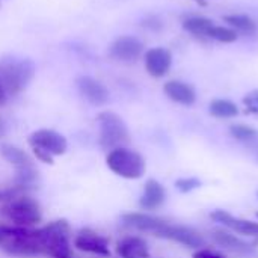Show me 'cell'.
<instances>
[{
  "label": "cell",
  "instance_id": "6da1fadb",
  "mask_svg": "<svg viewBox=\"0 0 258 258\" xmlns=\"http://www.w3.org/2000/svg\"><path fill=\"white\" fill-rule=\"evenodd\" d=\"M35 62L29 57H3L0 59V85L8 94H21L35 77Z\"/></svg>",
  "mask_w": 258,
  "mask_h": 258
},
{
  "label": "cell",
  "instance_id": "ac0fdd59",
  "mask_svg": "<svg viewBox=\"0 0 258 258\" xmlns=\"http://www.w3.org/2000/svg\"><path fill=\"white\" fill-rule=\"evenodd\" d=\"M212 237H213V242L228 251H233V252H237V254H249V252H254V248L252 245L246 243L245 240H242L240 237L228 233V231H224V230H215L212 233Z\"/></svg>",
  "mask_w": 258,
  "mask_h": 258
},
{
  "label": "cell",
  "instance_id": "5bb4252c",
  "mask_svg": "<svg viewBox=\"0 0 258 258\" xmlns=\"http://www.w3.org/2000/svg\"><path fill=\"white\" fill-rule=\"evenodd\" d=\"M210 218L215 222H218L219 225H222L231 231H236L237 234L248 236V237H258V222L236 218L225 210H215L210 215Z\"/></svg>",
  "mask_w": 258,
  "mask_h": 258
},
{
  "label": "cell",
  "instance_id": "7c38bea8",
  "mask_svg": "<svg viewBox=\"0 0 258 258\" xmlns=\"http://www.w3.org/2000/svg\"><path fill=\"white\" fill-rule=\"evenodd\" d=\"M122 224L128 228H133L136 231L141 233H150L153 236L157 237V234L160 233V230L165 227V224L168 222L163 218L154 216L151 213L147 212H132V213H125L122 215Z\"/></svg>",
  "mask_w": 258,
  "mask_h": 258
},
{
  "label": "cell",
  "instance_id": "7a4b0ae2",
  "mask_svg": "<svg viewBox=\"0 0 258 258\" xmlns=\"http://www.w3.org/2000/svg\"><path fill=\"white\" fill-rule=\"evenodd\" d=\"M0 215L12 225L32 228L42 221L41 206L32 197L23 194L5 201L0 207Z\"/></svg>",
  "mask_w": 258,
  "mask_h": 258
},
{
  "label": "cell",
  "instance_id": "cb8c5ba5",
  "mask_svg": "<svg viewBox=\"0 0 258 258\" xmlns=\"http://www.w3.org/2000/svg\"><path fill=\"white\" fill-rule=\"evenodd\" d=\"M201 184H203L201 180L197 177H183L175 181V187L180 194H190L195 189L201 187Z\"/></svg>",
  "mask_w": 258,
  "mask_h": 258
},
{
  "label": "cell",
  "instance_id": "4316f807",
  "mask_svg": "<svg viewBox=\"0 0 258 258\" xmlns=\"http://www.w3.org/2000/svg\"><path fill=\"white\" fill-rule=\"evenodd\" d=\"M32 151H33V156H35L39 162L47 163V165H53V163H54V162H53V156L48 154L47 151L39 150V148H32Z\"/></svg>",
  "mask_w": 258,
  "mask_h": 258
},
{
  "label": "cell",
  "instance_id": "4dcf8cb0",
  "mask_svg": "<svg viewBox=\"0 0 258 258\" xmlns=\"http://www.w3.org/2000/svg\"><path fill=\"white\" fill-rule=\"evenodd\" d=\"M6 135V122H5V119L0 116V138H3Z\"/></svg>",
  "mask_w": 258,
  "mask_h": 258
},
{
  "label": "cell",
  "instance_id": "7402d4cb",
  "mask_svg": "<svg viewBox=\"0 0 258 258\" xmlns=\"http://www.w3.org/2000/svg\"><path fill=\"white\" fill-rule=\"evenodd\" d=\"M209 39L222 42V44H233L239 39V33L236 30H233L228 26H219V24H213L207 33Z\"/></svg>",
  "mask_w": 258,
  "mask_h": 258
},
{
  "label": "cell",
  "instance_id": "52a82bcc",
  "mask_svg": "<svg viewBox=\"0 0 258 258\" xmlns=\"http://www.w3.org/2000/svg\"><path fill=\"white\" fill-rule=\"evenodd\" d=\"M157 237L177 242V243H180L186 248H192V249H201L206 246V239L197 230H194L192 227H187V225H181V224H171L169 221L160 230Z\"/></svg>",
  "mask_w": 258,
  "mask_h": 258
},
{
  "label": "cell",
  "instance_id": "8992f818",
  "mask_svg": "<svg viewBox=\"0 0 258 258\" xmlns=\"http://www.w3.org/2000/svg\"><path fill=\"white\" fill-rule=\"evenodd\" d=\"M0 153L3 156V159L15 168L17 177H15L14 186L23 192H26L29 187H32L38 178V171L33 165V159L21 148L9 145V144L2 145Z\"/></svg>",
  "mask_w": 258,
  "mask_h": 258
},
{
  "label": "cell",
  "instance_id": "30bf717a",
  "mask_svg": "<svg viewBox=\"0 0 258 258\" xmlns=\"http://www.w3.org/2000/svg\"><path fill=\"white\" fill-rule=\"evenodd\" d=\"M73 243H74V248L82 252L98 255V257H110L109 240L94 230H89V228L80 230L76 234Z\"/></svg>",
  "mask_w": 258,
  "mask_h": 258
},
{
  "label": "cell",
  "instance_id": "e575fe53",
  "mask_svg": "<svg viewBox=\"0 0 258 258\" xmlns=\"http://www.w3.org/2000/svg\"><path fill=\"white\" fill-rule=\"evenodd\" d=\"M71 258H73V257H71Z\"/></svg>",
  "mask_w": 258,
  "mask_h": 258
},
{
  "label": "cell",
  "instance_id": "836d02e7",
  "mask_svg": "<svg viewBox=\"0 0 258 258\" xmlns=\"http://www.w3.org/2000/svg\"><path fill=\"white\" fill-rule=\"evenodd\" d=\"M257 197H258V194H257Z\"/></svg>",
  "mask_w": 258,
  "mask_h": 258
},
{
  "label": "cell",
  "instance_id": "e0dca14e",
  "mask_svg": "<svg viewBox=\"0 0 258 258\" xmlns=\"http://www.w3.org/2000/svg\"><path fill=\"white\" fill-rule=\"evenodd\" d=\"M116 254L119 258H151L148 243L139 236L122 237L116 243Z\"/></svg>",
  "mask_w": 258,
  "mask_h": 258
},
{
  "label": "cell",
  "instance_id": "44dd1931",
  "mask_svg": "<svg viewBox=\"0 0 258 258\" xmlns=\"http://www.w3.org/2000/svg\"><path fill=\"white\" fill-rule=\"evenodd\" d=\"M209 112L218 119H231L239 115V107L234 101L227 98H215L209 104Z\"/></svg>",
  "mask_w": 258,
  "mask_h": 258
},
{
  "label": "cell",
  "instance_id": "3957f363",
  "mask_svg": "<svg viewBox=\"0 0 258 258\" xmlns=\"http://www.w3.org/2000/svg\"><path fill=\"white\" fill-rule=\"evenodd\" d=\"M106 165L115 175L125 180H139L147 171V162L144 156L127 147L109 151L106 156Z\"/></svg>",
  "mask_w": 258,
  "mask_h": 258
},
{
  "label": "cell",
  "instance_id": "d6986e66",
  "mask_svg": "<svg viewBox=\"0 0 258 258\" xmlns=\"http://www.w3.org/2000/svg\"><path fill=\"white\" fill-rule=\"evenodd\" d=\"M228 27H231L233 30H236L240 35L243 36H254L258 30L257 21L254 18H251L249 15L246 14H228V15H224L222 18Z\"/></svg>",
  "mask_w": 258,
  "mask_h": 258
},
{
  "label": "cell",
  "instance_id": "f546056e",
  "mask_svg": "<svg viewBox=\"0 0 258 258\" xmlns=\"http://www.w3.org/2000/svg\"><path fill=\"white\" fill-rule=\"evenodd\" d=\"M8 98H9V97H8V94L5 92V89H3V88H2V85H0V107L6 104Z\"/></svg>",
  "mask_w": 258,
  "mask_h": 258
},
{
  "label": "cell",
  "instance_id": "9c48e42d",
  "mask_svg": "<svg viewBox=\"0 0 258 258\" xmlns=\"http://www.w3.org/2000/svg\"><path fill=\"white\" fill-rule=\"evenodd\" d=\"M144 42L133 35L118 36L109 47V54L112 59L119 62H136L144 54Z\"/></svg>",
  "mask_w": 258,
  "mask_h": 258
},
{
  "label": "cell",
  "instance_id": "d4e9b609",
  "mask_svg": "<svg viewBox=\"0 0 258 258\" xmlns=\"http://www.w3.org/2000/svg\"><path fill=\"white\" fill-rule=\"evenodd\" d=\"M242 103H243L246 112H249L252 115H258V89H252V91L246 92Z\"/></svg>",
  "mask_w": 258,
  "mask_h": 258
},
{
  "label": "cell",
  "instance_id": "83f0119b",
  "mask_svg": "<svg viewBox=\"0 0 258 258\" xmlns=\"http://www.w3.org/2000/svg\"><path fill=\"white\" fill-rule=\"evenodd\" d=\"M14 227H15V225H12V224H2V222H0V245H2V242H3L5 239H8V237L12 234Z\"/></svg>",
  "mask_w": 258,
  "mask_h": 258
},
{
  "label": "cell",
  "instance_id": "8fae6325",
  "mask_svg": "<svg viewBox=\"0 0 258 258\" xmlns=\"http://www.w3.org/2000/svg\"><path fill=\"white\" fill-rule=\"evenodd\" d=\"M77 89L80 92V95L92 106L100 107L107 104L109 98H110V92L106 88L104 83H101L100 80L91 77V76H80L76 80Z\"/></svg>",
  "mask_w": 258,
  "mask_h": 258
},
{
  "label": "cell",
  "instance_id": "ba28073f",
  "mask_svg": "<svg viewBox=\"0 0 258 258\" xmlns=\"http://www.w3.org/2000/svg\"><path fill=\"white\" fill-rule=\"evenodd\" d=\"M27 142L32 148L44 150L48 154H51L53 157L62 156L68 150V142H67L65 136L54 130H50V128H39V130L33 132L29 136Z\"/></svg>",
  "mask_w": 258,
  "mask_h": 258
},
{
  "label": "cell",
  "instance_id": "ffe728a7",
  "mask_svg": "<svg viewBox=\"0 0 258 258\" xmlns=\"http://www.w3.org/2000/svg\"><path fill=\"white\" fill-rule=\"evenodd\" d=\"M215 24L213 20L207 18V17H201V15H192L183 20L181 26L186 32H189L190 35L197 36V38H203V39H209L207 33L210 30V27Z\"/></svg>",
  "mask_w": 258,
  "mask_h": 258
},
{
  "label": "cell",
  "instance_id": "603a6c76",
  "mask_svg": "<svg viewBox=\"0 0 258 258\" xmlns=\"http://www.w3.org/2000/svg\"><path fill=\"white\" fill-rule=\"evenodd\" d=\"M230 135L233 139L243 142V144H252L258 141V130L248 125V124H233L230 125Z\"/></svg>",
  "mask_w": 258,
  "mask_h": 258
},
{
  "label": "cell",
  "instance_id": "f1b7e54d",
  "mask_svg": "<svg viewBox=\"0 0 258 258\" xmlns=\"http://www.w3.org/2000/svg\"><path fill=\"white\" fill-rule=\"evenodd\" d=\"M142 26H145V27H148V29H153V30H159V29H162V21L157 20L156 17H151V18L145 20V21L142 23Z\"/></svg>",
  "mask_w": 258,
  "mask_h": 258
},
{
  "label": "cell",
  "instance_id": "4fadbf2b",
  "mask_svg": "<svg viewBox=\"0 0 258 258\" xmlns=\"http://www.w3.org/2000/svg\"><path fill=\"white\" fill-rule=\"evenodd\" d=\"M145 70L154 79L165 77L172 67V53L165 47H153L144 54Z\"/></svg>",
  "mask_w": 258,
  "mask_h": 258
},
{
  "label": "cell",
  "instance_id": "277c9868",
  "mask_svg": "<svg viewBox=\"0 0 258 258\" xmlns=\"http://www.w3.org/2000/svg\"><path fill=\"white\" fill-rule=\"evenodd\" d=\"M44 255L51 258H71V228L65 219H57L39 228Z\"/></svg>",
  "mask_w": 258,
  "mask_h": 258
},
{
  "label": "cell",
  "instance_id": "1f68e13d",
  "mask_svg": "<svg viewBox=\"0 0 258 258\" xmlns=\"http://www.w3.org/2000/svg\"><path fill=\"white\" fill-rule=\"evenodd\" d=\"M0 6H2V0H0Z\"/></svg>",
  "mask_w": 258,
  "mask_h": 258
},
{
  "label": "cell",
  "instance_id": "9a60e30c",
  "mask_svg": "<svg viewBox=\"0 0 258 258\" xmlns=\"http://www.w3.org/2000/svg\"><path fill=\"white\" fill-rule=\"evenodd\" d=\"M165 95L181 106H194L197 101V91L195 88L183 80H169L163 85Z\"/></svg>",
  "mask_w": 258,
  "mask_h": 258
},
{
  "label": "cell",
  "instance_id": "2e32d148",
  "mask_svg": "<svg viewBox=\"0 0 258 258\" xmlns=\"http://www.w3.org/2000/svg\"><path fill=\"white\" fill-rule=\"evenodd\" d=\"M166 201V189L162 183L154 178L145 181L142 197L139 200V207L145 212H153L160 209Z\"/></svg>",
  "mask_w": 258,
  "mask_h": 258
},
{
  "label": "cell",
  "instance_id": "d6a6232c",
  "mask_svg": "<svg viewBox=\"0 0 258 258\" xmlns=\"http://www.w3.org/2000/svg\"><path fill=\"white\" fill-rule=\"evenodd\" d=\"M257 218H258V215H257Z\"/></svg>",
  "mask_w": 258,
  "mask_h": 258
},
{
  "label": "cell",
  "instance_id": "484cf974",
  "mask_svg": "<svg viewBox=\"0 0 258 258\" xmlns=\"http://www.w3.org/2000/svg\"><path fill=\"white\" fill-rule=\"evenodd\" d=\"M192 258H225L221 252L215 251V249H210V248H201V249H197L194 252Z\"/></svg>",
  "mask_w": 258,
  "mask_h": 258
},
{
  "label": "cell",
  "instance_id": "5b68a950",
  "mask_svg": "<svg viewBox=\"0 0 258 258\" xmlns=\"http://www.w3.org/2000/svg\"><path fill=\"white\" fill-rule=\"evenodd\" d=\"M97 121L100 124V147L106 151L125 147L130 142V132L124 119L110 110L98 113Z\"/></svg>",
  "mask_w": 258,
  "mask_h": 258
}]
</instances>
